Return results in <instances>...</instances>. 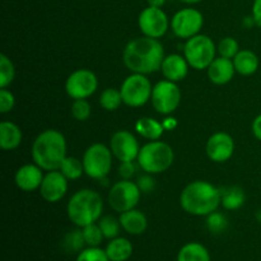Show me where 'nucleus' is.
Returning <instances> with one entry per match:
<instances>
[{
  "label": "nucleus",
  "instance_id": "f257e3e1",
  "mask_svg": "<svg viewBox=\"0 0 261 261\" xmlns=\"http://www.w3.org/2000/svg\"><path fill=\"white\" fill-rule=\"evenodd\" d=\"M165 48L158 38L137 37L130 41L122 53V61L132 73L148 74L161 70L165 60Z\"/></svg>",
  "mask_w": 261,
  "mask_h": 261
},
{
  "label": "nucleus",
  "instance_id": "f03ea898",
  "mask_svg": "<svg viewBox=\"0 0 261 261\" xmlns=\"http://www.w3.org/2000/svg\"><path fill=\"white\" fill-rule=\"evenodd\" d=\"M222 191L208 181L189 184L180 195V205L186 213L195 217H208L221 205Z\"/></svg>",
  "mask_w": 261,
  "mask_h": 261
},
{
  "label": "nucleus",
  "instance_id": "7ed1b4c3",
  "mask_svg": "<svg viewBox=\"0 0 261 261\" xmlns=\"http://www.w3.org/2000/svg\"><path fill=\"white\" fill-rule=\"evenodd\" d=\"M66 157V140L59 130L47 129L37 135L32 145V158L45 171L59 170Z\"/></svg>",
  "mask_w": 261,
  "mask_h": 261
},
{
  "label": "nucleus",
  "instance_id": "20e7f679",
  "mask_svg": "<svg viewBox=\"0 0 261 261\" xmlns=\"http://www.w3.org/2000/svg\"><path fill=\"white\" fill-rule=\"evenodd\" d=\"M102 212H103L102 196L91 189L76 191L71 195L66 205L69 219L81 228L97 223L101 219Z\"/></svg>",
  "mask_w": 261,
  "mask_h": 261
},
{
  "label": "nucleus",
  "instance_id": "39448f33",
  "mask_svg": "<svg viewBox=\"0 0 261 261\" xmlns=\"http://www.w3.org/2000/svg\"><path fill=\"white\" fill-rule=\"evenodd\" d=\"M173 149L165 142L152 140L140 148L138 163L144 172L157 175L167 171L172 166Z\"/></svg>",
  "mask_w": 261,
  "mask_h": 261
},
{
  "label": "nucleus",
  "instance_id": "423d86ee",
  "mask_svg": "<svg viewBox=\"0 0 261 261\" xmlns=\"http://www.w3.org/2000/svg\"><path fill=\"white\" fill-rule=\"evenodd\" d=\"M217 46L214 41L206 35H196L186 40L184 46V56L189 65L195 70H204L216 59Z\"/></svg>",
  "mask_w": 261,
  "mask_h": 261
},
{
  "label": "nucleus",
  "instance_id": "0eeeda50",
  "mask_svg": "<svg viewBox=\"0 0 261 261\" xmlns=\"http://www.w3.org/2000/svg\"><path fill=\"white\" fill-rule=\"evenodd\" d=\"M112 152L101 143L92 144L83 154L84 173L94 180H103L112 167Z\"/></svg>",
  "mask_w": 261,
  "mask_h": 261
},
{
  "label": "nucleus",
  "instance_id": "6e6552de",
  "mask_svg": "<svg viewBox=\"0 0 261 261\" xmlns=\"http://www.w3.org/2000/svg\"><path fill=\"white\" fill-rule=\"evenodd\" d=\"M153 87L144 74L133 73L126 76L120 87L122 102L129 107H142L150 101Z\"/></svg>",
  "mask_w": 261,
  "mask_h": 261
},
{
  "label": "nucleus",
  "instance_id": "1a4fd4ad",
  "mask_svg": "<svg viewBox=\"0 0 261 261\" xmlns=\"http://www.w3.org/2000/svg\"><path fill=\"white\" fill-rule=\"evenodd\" d=\"M140 194H142V190L138 184L122 178L121 181L114 184L110 189L109 204L115 212L124 213V212L135 209V206L139 204Z\"/></svg>",
  "mask_w": 261,
  "mask_h": 261
},
{
  "label": "nucleus",
  "instance_id": "9d476101",
  "mask_svg": "<svg viewBox=\"0 0 261 261\" xmlns=\"http://www.w3.org/2000/svg\"><path fill=\"white\" fill-rule=\"evenodd\" d=\"M153 107L161 115H171L177 110L181 102V91L177 83L165 79L153 86L152 97Z\"/></svg>",
  "mask_w": 261,
  "mask_h": 261
},
{
  "label": "nucleus",
  "instance_id": "9b49d317",
  "mask_svg": "<svg viewBox=\"0 0 261 261\" xmlns=\"http://www.w3.org/2000/svg\"><path fill=\"white\" fill-rule=\"evenodd\" d=\"M204 24V17L195 8H182L173 14L171 19V30L178 38L189 40L199 35Z\"/></svg>",
  "mask_w": 261,
  "mask_h": 261
},
{
  "label": "nucleus",
  "instance_id": "f8f14e48",
  "mask_svg": "<svg viewBox=\"0 0 261 261\" xmlns=\"http://www.w3.org/2000/svg\"><path fill=\"white\" fill-rule=\"evenodd\" d=\"M138 25L143 36L160 40L167 33L168 28H171V20L168 19L167 14L162 8L148 5L140 12L138 17Z\"/></svg>",
  "mask_w": 261,
  "mask_h": 261
},
{
  "label": "nucleus",
  "instance_id": "ddd939ff",
  "mask_svg": "<svg viewBox=\"0 0 261 261\" xmlns=\"http://www.w3.org/2000/svg\"><path fill=\"white\" fill-rule=\"evenodd\" d=\"M98 88V79L89 69H78L68 76L65 91L70 98L87 99Z\"/></svg>",
  "mask_w": 261,
  "mask_h": 261
},
{
  "label": "nucleus",
  "instance_id": "4468645a",
  "mask_svg": "<svg viewBox=\"0 0 261 261\" xmlns=\"http://www.w3.org/2000/svg\"><path fill=\"white\" fill-rule=\"evenodd\" d=\"M110 149L120 162H134L138 160L140 147L134 134L127 130H119L110 140Z\"/></svg>",
  "mask_w": 261,
  "mask_h": 261
},
{
  "label": "nucleus",
  "instance_id": "2eb2a0df",
  "mask_svg": "<svg viewBox=\"0 0 261 261\" xmlns=\"http://www.w3.org/2000/svg\"><path fill=\"white\" fill-rule=\"evenodd\" d=\"M205 149L209 160L216 163H223L233 155L234 140L227 133H214L206 142Z\"/></svg>",
  "mask_w": 261,
  "mask_h": 261
},
{
  "label": "nucleus",
  "instance_id": "dca6fc26",
  "mask_svg": "<svg viewBox=\"0 0 261 261\" xmlns=\"http://www.w3.org/2000/svg\"><path fill=\"white\" fill-rule=\"evenodd\" d=\"M68 178L59 170L47 171L40 186V194L48 203H58L68 191Z\"/></svg>",
  "mask_w": 261,
  "mask_h": 261
},
{
  "label": "nucleus",
  "instance_id": "f3484780",
  "mask_svg": "<svg viewBox=\"0 0 261 261\" xmlns=\"http://www.w3.org/2000/svg\"><path fill=\"white\" fill-rule=\"evenodd\" d=\"M43 177H45V175L42 172V168L36 163H33V165L30 163V165H24L18 168L14 176V182L18 189L30 193V191L40 189Z\"/></svg>",
  "mask_w": 261,
  "mask_h": 261
},
{
  "label": "nucleus",
  "instance_id": "a211bd4d",
  "mask_svg": "<svg viewBox=\"0 0 261 261\" xmlns=\"http://www.w3.org/2000/svg\"><path fill=\"white\" fill-rule=\"evenodd\" d=\"M189 66L190 65L185 56L178 55V54H171V55L166 56L163 60L161 71L167 81L178 83L186 78L189 73Z\"/></svg>",
  "mask_w": 261,
  "mask_h": 261
},
{
  "label": "nucleus",
  "instance_id": "6ab92c4d",
  "mask_svg": "<svg viewBox=\"0 0 261 261\" xmlns=\"http://www.w3.org/2000/svg\"><path fill=\"white\" fill-rule=\"evenodd\" d=\"M208 78L212 83L217 86H223L229 83L233 79L236 69H234L233 60L227 58H216L213 63L208 66Z\"/></svg>",
  "mask_w": 261,
  "mask_h": 261
},
{
  "label": "nucleus",
  "instance_id": "aec40b11",
  "mask_svg": "<svg viewBox=\"0 0 261 261\" xmlns=\"http://www.w3.org/2000/svg\"><path fill=\"white\" fill-rule=\"evenodd\" d=\"M119 219L122 229L133 236H139V234L144 233L148 227L147 217L138 209H132V211L120 213Z\"/></svg>",
  "mask_w": 261,
  "mask_h": 261
},
{
  "label": "nucleus",
  "instance_id": "412c9836",
  "mask_svg": "<svg viewBox=\"0 0 261 261\" xmlns=\"http://www.w3.org/2000/svg\"><path fill=\"white\" fill-rule=\"evenodd\" d=\"M22 130L12 121L0 122V147L3 150H13L22 143Z\"/></svg>",
  "mask_w": 261,
  "mask_h": 261
},
{
  "label": "nucleus",
  "instance_id": "4be33fe9",
  "mask_svg": "<svg viewBox=\"0 0 261 261\" xmlns=\"http://www.w3.org/2000/svg\"><path fill=\"white\" fill-rule=\"evenodd\" d=\"M105 251L111 261H127L132 257L134 247L130 240L125 237H116L110 240Z\"/></svg>",
  "mask_w": 261,
  "mask_h": 261
},
{
  "label": "nucleus",
  "instance_id": "5701e85b",
  "mask_svg": "<svg viewBox=\"0 0 261 261\" xmlns=\"http://www.w3.org/2000/svg\"><path fill=\"white\" fill-rule=\"evenodd\" d=\"M236 73L241 75H252L259 69V58L251 50H240L239 54L233 58Z\"/></svg>",
  "mask_w": 261,
  "mask_h": 261
},
{
  "label": "nucleus",
  "instance_id": "b1692460",
  "mask_svg": "<svg viewBox=\"0 0 261 261\" xmlns=\"http://www.w3.org/2000/svg\"><path fill=\"white\" fill-rule=\"evenodd\" d=\"M177 261H212L211 254L204 245L199 242H188L180 249Z\"/></svg>",
  "mask_w": 261,
  "mask_h": 261
},
{
  "label": "nucleus",
  "instance_id": "393cba45",
  "mask_svg": "<svg viewBox=\"0 0 261 261\" xmlns=\"http://www.w3.org/2000/svg\"><path fill=\"white\" fill-rule=\"evenodd\" d=\"M135 130L138 132V134H140L145 139L158 140L162 137L166 129L163 124L152 119V117H142L135 124Z\"/></svg>",
  "mask_w": 261,
  "mask_h": 261
},
{
  "label": "nucleus",
  "instance_id": "a878e982",
  "mask_svg": "<svg viewBox=\"0 0 261 261\" xmlns=\"http://www.w3.org/2000/svg\"><path fill=\"white\" fill-rule=\"evenodd\" d=\"M245 200H246V195H245L244 190L239 186H233V188L226 189L222 193L221 204L228 211H234V209L241 208Z\"/></svg>",
  "mask_w": 261,
  "mask_h": 261
},
{
  "label": "nucleus",
  "instance_id": "bb28decb",
  "mask_svg": "<svg viewBox=\"0 0 261 261\" xmlns=\"http://www.w3.org/2000/svg\"><path fill=\"white\" fill-rule=\"evenodd\" d=\"M59 171H60L68 180H78V178L82 177V175L84 173L83 162L75 157H68V155H66L65 160L61 163Z\"/></svg>",
  "mask_w": 261,
  "mask_h": 261
},
{
  "label": "nucleus",
  "instance_id": "cd10ccee",
  "mask_svg": "<svg viewBox=\"0 0 261 261\" xmlns=\"http://www.w3.org/2000/svg\"><path fill=\"white\" fill-rule=\"evenodd\" d=\"M121 103H124V102H122L120 89L106 88L99 96V105L106 111H116L121 106Z\"/></svg>",
  "mask_w": 261,
  "mask_h": 261
},
{
  "label": "nucleus",
  "instance_id": "c85d7f7f",
  "mask_svg": "<svg viewBox=\"0 0 261 261\" xmlns=\"http://www.w3.org/2000/svg\"><path fill=\"white\" fill-rule=\"evenodd\" d=\"M98 226L101 228L102 233H103L105 239L107 240L119 237L120 229L122 228L121 223H120V219H116L112 216L101 217V219L98 221Z\"/></svg>",
  "mask_w": 261,
  "mask_h": 261
},
{
  "label": "nucleus",
  "instance_id": "c756f323",
  "mask_svg": "<svg viewBox=\"0 0 261 261\" xmlns=\"http://www.w3.org/2000/svg\"><path fill=\"white\" fill-rule=\"evenodd\" d=\"M15 76V69L7 55H0V88H7Z\"/></svg>",
  "mask_w": 261,
  "mask_h": 261
},
{
  "label": "nucleus",
  "instance_id": "7c9ffc66",
  "mask_svg": "<svg viewBox=\"0 0 261 261\" xmlns=\"http://www.w3.org/2000/svg\"><path fill=\"white\" fill-rule=\"evenodd\" d=\"M82 232H83L84 241H86V245L88 247H99V245L102 244V240L105 239L98 223H93L83 227Z\"/></svg>",
  "mask_w": 261,
  "mask_h": 261
},
{
  "label": "nucleus",
  "instance_id": "2f4dec72",
  "mask_svg": "<svg viewBox=\"0 0 261 261\" xmlns=\"http://www.w3.org/2000/svg\"><path fill=\"white\" fill-rule=\"evenodd\" d=\"M87 246L86 241H84L83 232L82 229H76V231L69 232L68 234L64 239V247H65L66 251L69 252H81L83 250V247Z\"/></svg>",
  "mask_w": 261,
  "mask_h": 261
},
{
  "label": "nucleus",
  "instance_id": "473e14b6",
  "mask_svg": "<svg viewBox=\"0 0 261 261\" xmlns=\"http://www.w3.org/2000/svg\"><path fill=\"white\" fill-rule=\"evenodd\" d=\"M217 50H218L219 55H221L222 58H227L233 60V58L240 51L239 42H237L233 37H224L221 40Z\"/></svg>",
  "mask_w": 261,
  "mask_h": 261
},
{
  "label": "nucleus",
  "instance_id": "72a5a7b5",
  "mask_svg": "<svg viewBox=\"0 0 261 261\" xmlns=\"http://www.w3.org/2000/svg\"><path fill=\"white\" fill-rule=\"evenodd\" d=\"M92 114V107L87 99H74L71 103V115L78 121H86Z\"/></svg>",
  "mask_w": 261,
  "mask_h": 261
},
{
  "label": "nucleus",
  "instance_id": "f704fd0d",
  "mask_svg": "<svg viewBox=\"0 0 261 261\" xmlns=\"http://www.w3.org/2000/svg\"><path fill=\"white\" fill-rule=\"evenodd\" d=\"M75 261H111L106 251L99 247H87L83 249L76 256Z\"/></svg>",
  "mask_w": 261,
  "mask_h": 261
},
{
  "label": "nucleus",
  "instance_id": "c9c22d12",
  "mask_svg": "<svg viewBox=\"0 0 261 261\" xmlns=\"http://www.w3.org/2000/svg\"><path fill=\"white\" fill-rule=\"evenodd\" d=\"M206 226H208L209 231L213 232V233H221L227 228V219L223 214L214 212L208 216Z\"/></svg>",
  "mask_w": 261,
  "mask_h": 261
},
{
  "label": "nucleus",
  "instance_id": "e433bc0d",
  "mask_svg": "<svg viewBox=\"0 0 261 261\" xmlns=\"http://www.w3.org/2000/svg\"><path fill=\"white\" fill-rule=\"evenodd\" d=\"M15 98L14 94L7 88L0 89V112L2 114H8L14 109Z\"/></svg>",
  "mask_w": 261,
  "mask_h": 261
},
{
  "label": "nucleus",
  "instance_id": "4c0bfd02",
  "mask_svg": "<svg viewBox=\"0 0 261 261\" xmlns=\"http://www.w3.org/2000/svg\"><path fill=\"white\" fill-rule=\"evenodd\" d=\"M135 173V166L133 162H121L119 167V175L124 180H130Z\"/></svg>",
  "mask_w": 261,
  "mask_h": 261
},
{
  "label": "nucleus",
  "instance_id": "58836bf2",
  "mask_svg": "<svg viewBox=\"0 0 261 261\" xmlns=\"http://www.w3.org/2000/svg\"><path fill=\"white\" fill-rule=\"evenodd\" d=\"M251 17L254 19L255 25L261 27V0H254L252 3Z\"/></svg>",
  "mask_w": 261,
  "mask_h": 261
},
{
  "label": "nucleus",
  "instance_id": "ea45409f",
  "mask_svg": "<svg viewBox=\"0 0 261 261\" xmlns=\"http://www.w3.org/2000/svg\"><path fill=\"white\" fill-rule=\"evenodd\" d=\"M251 130H252V134L255 135V138L261 142V114L257 115V116L254 119V121H252Z\"/></svg>",
  "mask_w": 261,
  "mask_h": 261
},
{
  "label": "nucleus",
  "instance_id": "a19ab883",
  "mask_svg": "<svg viewBox=\"0 0 261 261\" xmlns=\"http://www.w3.org/2000/svg\"><path fill=\"white\" fill-rule=\"evenodd\" d=\"M139 188L142 191H145V193H148L149 190H152V188L154 186V182H153V180L150 177H148V176H145V177H142L139 180Z\"/></svg>",
  "mask_w": 261,
  "mask_h": 261
},
{
  "label": "nucleus",
  "instance_id": "79ce46f5",
  "mask_svg": "<svg viewBox=\"0 0 261 261\" xmlns=\"http://www.w3.org/2000/svg\"><path fill=\"white\" fill-rule=\"evenodd\" d=\"M148 5L149 7H155V8H162L166 4V0H147Z\"/></svg>",
  "mask_w": 261,
  "mask_h": 261
},
{
  "label": "nucleus",
  "instance_id": "37998d69",
  "mask_svg": "<svg viewBox=\"0 0 261 261\" xmlns=\"http://www.w3.org/2000/svg\"><path fill=\"white\" fill-rule=\"evenodd\" d=\"M181 3L184 4H188V5H194V4H198V3L203 2V0H180Z\"/></svg>",
  "mask_w": 261,
  "mask_h": 261
},
{
  "label": "nucleus",
  "instance_id": "c03bdc74",
  "mask_svg": "<svg viewBox=\"0 0 261 261\" xmlns=\"http://www.w3.org/2000/svg\"><path fill=\"white\" fill-rule=\"evenodd\" d=\"M256 218H257V221H259L260 223H261V211H259V212H257V213H256Z\"/></svg>",
  "mask_w": 261,
  "mask_h": 261
}]
</instances>
